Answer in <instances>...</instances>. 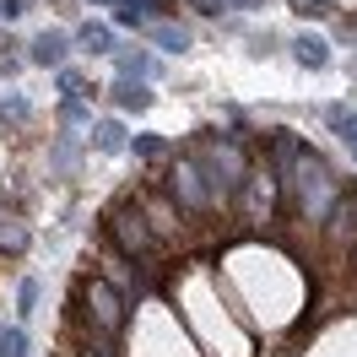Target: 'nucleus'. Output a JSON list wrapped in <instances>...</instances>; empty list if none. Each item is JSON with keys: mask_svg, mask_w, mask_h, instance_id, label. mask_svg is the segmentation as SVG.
Returning a JSON list of instances; mask_svg holds the SVG:
<instances>
[{"mask_svg": "<svg viewBox=\"0 0 357 357\" xmlns=\"http://www.w3.org/2000/svg\"><path fill=\"white\" fill-rule=\"evenodd\" d=\"M287 49H292V60H298V66H309V70L331 66V44H325V38H314V33H298Z\"/></svg>", "mask_w": 357, "mask_h": 357, "instance_id": "10", "label": "nucleus"}, {"mask_svg": "<svg viewBox=\"0 0 357 357\" xmlns=\"http://www.w3.org/2000/svg\"><path fill=\"white\" fill-rule=\"evenodd\" d=\"M22 244H27V227L11 222V217H0V249H6V255H17Z\"/></svg>", "mask_w": 357, "mask_h": 357, "instance_id": "17", "label": "nucleus"}, {"mask_svg": "<svg viewBox=\"0 0 357 357\" xmlns=\"http://www.w3.org/2000/svg\"><path fill=\"white\" fill-rule=\"evenodd\" d=\"M325 125H331V130L357 152V114H352V109H325Z\"/></svg>", "mask_w": 357, "mask_h": 357, "instance_id": "15", "label": "nucleus"}, {"mask_svg": "<svg viewBox=\"0 0 357 357\" xmlns=\"http://www.w3.org/2000/svg\"><path fill=\"white\" fill-rule=\"evenodd\" d=\"M162 201H174L178 217L195 222V217H206V211L217 206V190L206 184V174H201L195 157H174V162H168V195H162Z\"/></svg>", "mask_w": 357, "mask_h": 357, "instance_id": "3", "label": "nucleus"}, {"mask_svg": "<svg viewBox=\"0 0 357 357\" xmlns=\"http://www.w3.org/2000/svg\"><path fill=\"white\" fill-rule=\"evenodd\" d=\"M103 282H109V287L119 292L125 303H130V298H141V292H146V271H141V266H130L125 255L103 249Z\"/></svg>", "mask_w": 357, "mask_h": 357, "instance_id": "8", "label": "nucleus"}, {"mask_svg": "<svg viewBox=\"0 0 357 357\" xmlns=\"http://www.w3.org/2000/svg\"><path fill=\"white\" fill-rule=\"evenodd\" d=\"M201 174H206V184L217 190V201H227L238 184H244V174L255 168L244 157V146H233V141H222V135H211V141H201Z\"/></svg>", "mask_w": 357, "mask_h": 357, "instance_id": "4", "label": "nucleus"}, {"mask_svg": "<svg viewBox=\"0 0 357 357\" xmlns=\"http://www.w3.org/2000/svg\"><path fill=\"white\" fill-rule=\"evenodd\" d=\"M325 238L331 244H357V184H341L331 217H325Z\"/></svg>", "mask_w": 357, "mask_h": 357, "instance_id": "7", "label": "nucleus"}, {"mask_svg": "<svg viewBox=\"0 0 357 357\" xmlns=\"http://www.w3.org/2000/svg\"><path fill=\"white\" fill-rule=\"evenodd\" d=\"M114 103H119V109H146V103H152V92L125 76V82H114Z\"/></svg>", "mask_w": 357, "mask_h": 357, "instance_id": "14", "label": "nucleus"}, {"mask_svg": "<svg viewBox=\"0 0 357 357\" xmlns=\"http://www.w3.org/2000/svg\"><path fill=\"white\" fill-rule=\"evenodd\" d=\"M152 38L168 49V54H184V49H190V33H178V27H152Z\"/></svg>", "mask_w": 357, "mask_h": 357, "instance_id": "18", "label": "nucleus"}, {"mask_svg": "<svg viewBox=\"0 0 357 357\" xmlns=\"http://www.w3.org/2000/svg\"><path fill=\"white\" fill-rule=\"evenodd\" d=\"M114 66L125 70L130 82H141V76H152V70H162V66L152 60V54H146V49H114Z\"/></svg>", "mask_w": 357, "mask_h": 357, "instance_id": "11", "label": "nucleus"}, {"mask_svg": "<svg viewBox=\"0 0 357 357\" xmlns=\"http://www.w3.org/2000/svg\"><path fill=\"white\" fill-rule=\"evenodd\" d=\"M92 146L98 152H119V146H130V135H125L119 119H103V125H92Z\"/></svg>", "mask_w": 357, "mask_h": 357, "instance_id": "13", "label": "nucleus"}, {"mask_svg": "<svg viewBox=\"0 0 357 357\" xmlns=\"http://www.w3.org/2000/svg\"><path fill=\"white\" fill-rule=\"evenodd\" d=\"M103 238H109L114 255H125V260L141 266V271H152L157 255H162V238L152 233V222H146L141 206H109V211H103Z\"/></svg>", "mask_w": 357, "mask_h": 357, "instance_id": "2", "label": "nucleus"}, {"mask_svg": "<svg viewBox=\"0 0 357 357\" xmlns=\"http://www.w3.org/2000/svg\"><path fill=\"white\" fill-rule=\"evenodd\" d=\"M76 44L87 49V54H114V49H119V44H114V33H109V27H98V22L76 27Z\"/></svg>", "mask_w": 357, "mask_h": 357, "instance_id": "12", "label": "nucleus"}, {"mask_svg": "<svg viewBox=\"0 0 357 357\" xmlns=\"http://www.w3.org/2000/svg\"><path fill=\"white\" fill-rule=\"evenodd\" d=\"M130 152L135 157H162V152H168V141H162V135H135Z\"/></svg>", "mask_w": 357, "mask_h": 357, "instance_id": "19", "label": "nucleus"}, {"mask_svg": "<svg viewBox=\"0 0 357 357\" xmlns=\"http://www.w3.org/2000/svg\"><path fill=\"white\" fill-rule=\"evenodd\" d=\"M233 195H238V211H244L249 227H271V211H276V195H282L271 168H249L244 184H238Z\"/></svg>", "mask_w": 357, "mask_h": 357, "instance_id": "6", "label": "nucleus"}, {"mask_svg": "<svg viewBox=\"0 0 357 357\" xmlns=\"http://www.w3.org/2000/svg\"><path fill=\"white\" fill-rule=\"evenodd\" d=\"M92 114H87V103L82 98H66V125H87Z\"/></svg>", "mask_w": 357, "mask_h": 357, "instance_id": "21", "label": "nucleus"}, {"mask_svg": "<svg viewBox=\"0 0 357 357\" xmlns=\"http://www.w3.org/2000/svg\"><path fill=\"white\" fill-rule=\"evenodd\" d=\"M66 54H70V38H66V33H44V38H33V44H27V60H33V66H60Z\"/></svg>", "mask_w": 357, "mask_h": 357, "instance_id": "9", "label": "nucleus"}, {"mask_svg": "<svg viewBox=\"0 0 357 357\" xmlns=\"http://www.w3.org/2000/svg\"><path fill=\"white\" fill-rule=\"evenodd\" d=\"M0 357H27V331L0 325Z\"/></svg>", "mask_w": 357, "mask_h": 357, "instance_id": "16", "label": "nucleus"}, {"mask_svg": "<svg viewBox=\"0 0 357 357\" xmlns=\"http://www.w3.org/2000/svg\"><path fill=\"white\" fill-rule=\"evenodd\" d=\"M276 190L287 195L292 217H303V222L325 227V217H331L335 195H341V178H335V168L325 162V157L314 152V146H298L292 157H282L276 168Z\"/></svg>", "mask_w": 357, "mask_h": 357, "instance_id": "1", "label": "nucleus"}, {"mask_svg": "<svg viewBox=\"0 0 357 357\" xmlns=\"http://www.w3.org/2000/svg\"><path fill=\"white\" fill-rule=\"evenodd\" d=\"M17 309H22V314L38 309V282H22V287H17Z\"/></svg>", "mask_w": 357, "mask_h": 357, "instance_id": "20", "label": "nucleus"}, {"mask_svg": "<svg viewBox=\"0 0 357 357\" xmlns=\"http://www.w3.org/2000/svg\"><path fill=\"white\" fill-rule=\"evenodd\" d=\"M76 314L87 319L92 331L114 335L119 325H125V298H119L103 276H87V282H82V292H76Z\"/></svg>", "mask_w": 357, "mask_h": 357, "instance_id": "5", "label": "nucleus"}]
</instances>
